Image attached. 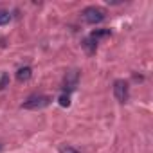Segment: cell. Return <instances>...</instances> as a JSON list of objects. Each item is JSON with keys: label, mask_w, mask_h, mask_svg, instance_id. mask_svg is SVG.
Returning <instances> with one entry per match:
<instances>
[{"label": "cell", "mask_w": 153, "mask_h": 153, "mask_svg": "<svg viewBox=\"0 0 153 153\" xmlns=\"http://www.w3.org/2000/svg\"><path fill=\"white\" fill-rule=\"evenodd\" d=\"M0 151H2V144H0Z\"/></svg>", "instance_id": "cell-12"}, {"label": "cell", "mask_w": 153, "mask_h": 153, "mask_svg": "<svg viewBox=\"0 0 153 153\" xmlns=\"http://www.w3.org/2000/svg\"><path fill=\"white\" fill-rule=\"evenodd\" d=\"M78 79H79L78 70H70V72H67V76H65V90H67V88H68V92L74 90L76 85H78Z\"/></svg>", "instance_id": "cell-4"}, {"label": "cell", "mask_w": 153, "mask_h": 153, "mask_svg": "<svg viewBox=\"0 0 153 153\" xmlns=\"http://www.w3.org/2000/svg\"><path fill=\"white\" fill-rule=\"evenodd\" d=\"M33 78V68L31 67H20L18 70H16V79L20 81V83H25V81H29Z\"/></svg>", "instance_id": "cell-5"}, {"label": "cell", "mask_w": 153, "mask_h": 153, "mask_svg": "<svg viewBox=\"0 0 153 153\" xmlns=\"http://www.w3.org/2000/svg\"><path fill=\"white\" fill-rule=\"evenodd\" d=\"M9 83V74H2V78H0V90H4Z\"/></svg>", "instance_id": "cell-11"}, {"label": "cell", "mask_w": 153, "mask_h": 153, "mask_svg": "<svg viewBox=\"0 0 153 153\" xmlns=\"http://www.w3.org/2000/svg\"><path fill=\"white\" fill-rule=\"evenodd\" d=\"M114 96L119 103H126L130 97V87L124 79H115L114 81Z\"/></svg>", "instance_id": "cell-3"}, {"label": "cell", "mask_w": 153, "mask_h": 153, "mask_svg": "<svg viewBox=\"0 0 153 153\" xmlns=\"http://www.w3.org/2000/svg\"><path fill=\"white\" fill-rule=\"evenodd\" d=\"M11 22V13L6 9H0V25H6Z\"/></svg>", "instance_id": "cell-8"}, {"label": "cell", "mask_w": 153, "mask_h": 153, "mask_svg": "<svg viewBox=\"0 0 153 153\" xmlns=\"http://www.w3.org/2000/svg\"><path fill=\"white\" fill-rule=\"evenodd\" d=\"M83 49L87 51V54L88 56H92V54H96V51H97V43L94 42V40H90V38H87V40H83Z\"/></svg>", "instance_id": "cell-7"}, {"label": "cell", "mask_w": 153, "mask_h": 153, "mask_svg": "<svg viewBox=\"0 0 153 153\" xmlns=\"http://www.w3.org/2000/svg\"><path fill=\"white\" fill-rule=\"evenodd\" d=\"M81 18L90 24V25H96V24H101L105 20V11L101 7H96V6H90V7H85L81 11Z\"/></svg>", "instance_id": "cell-2"}, {"label": "cell", "mask_w": 153, "mask_h": 153, "mask_svg": "<svg viewBox=\"0 0 153 153\" xmlns=\"http://www.w3.org/2000/svg\"><path fill=\"white\" fill-rule=\"evenodd\" d=\"M58 101H59V105H61L63 108H65V106H70V94H61Z\"/></svg>", "instance_id": "cell-9"}, {"label": "cell", "mask_w": 153, "mask_h": 153, "mask_svg": "<svg viewBox=\"0 0 153 153\" xmlns=\"http://www.w3.org/2000/svg\"><path fill=\"white\" fill-rule=\"evenodd\" d=\"M59 153H79L78 149H76L74 146H68V144H63L59 146Z\"/></svg>", "instance_id": "cell-10"}, {"label": "cell", "mask_w": 153, "mask_h": 153, "mask_svg": "<svg viewBox=\"0 0 153 153\" xmlns=\"http://www.w3.org/2000/svg\"><path fill=\"white\" fill-rule=\"evenodd\" d=\"M51 105V97L49 96H43V94H33L29 96L24 103H22V108L25 110H42L45 106Z\"/></svg>", "instance_id": "cell-1"}, {"label": "cell", "mask_w": 153, "mask_h": 153, "mask_svg": "<svg viewBox=\"0 0 153 153\" xmlns=\"http://www.w3.org/2000/svg\"><path fill=\"white\" fill-rule=\"evenodd\" d=\"M110 36H112V31L110 29H96V31L90 33V40H94L96 43L99 40H105V38H110Z\"/></svg>", "instance_id": "cell-6"}]
</instances>
